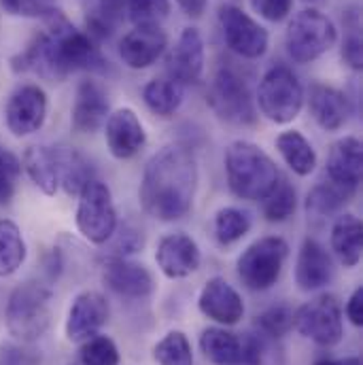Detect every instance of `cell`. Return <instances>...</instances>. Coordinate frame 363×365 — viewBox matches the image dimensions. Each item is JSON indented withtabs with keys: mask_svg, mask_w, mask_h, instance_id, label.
I'll list each match as a JSON object with an SVG mask.
<instances>
[{
	"mask_svg": "<svg viewBox=\"0 0 363 365\" xmlns=\"http://www.w3.org/2000/svg\"><path fill=\"white\" fill-rule=\"evenodd\" d=\"M45 30L36 32L28 47L11 60L15 73H34L58 83L79 71L104 73L108 62L88 32L77 30L58 9L45 17Z\"/></svg>",
	"mask_w": 363,
	"mask_h": 365,
	"instance_id": "cell-1",
	"label": "cell"
},
{
	"mask_svg": "<svg viewBox=\"0 0 363 365\" xmlns=\"http://www.w3.org/2000/svg\"><path fill=\"white\" fill-rule=\"evenodd\" d=\"M195 191L198 160L187 145L173 143L162 147L147 162L138 197L149 217L170 223L191 210Z\"/></svg>",
	"mask_w": 363,
	"mask_h": 365,
	"instance_id": "cell-2",
	"label": "cell"
},
{
	"mask_svg": "<svg viewBox=\"0 0 363 365\" xmlns=\"http://www.w3.org/2000/svg\"><path fill=\"white\" fill-rule=\"evenodd\" d=\"M225 177L236 197L262 202L276 187L280 170L262 147L249 140H236L225 151Z\"/></svg>",
	"mask_w": 363,
	"mask_h": 365,
	"instance_id": "cell-3",
	"label": "cell"
},
{
	"mask_svg": "<svg viewBox=\"0 0 363 365\" xmlns=\"http://www.w3.org/2000/svg\"><path fill=\"white\" fill-rule=\"evenodd\" d=\"M51 302H53V291L45 282L26 280L17 284L11 291L4 310V323L9 334L17 342H26V344L41 340L51 327V319H53Z\"/></svg>",
	"mask_w": 363,
	"mask_h": 365,
	"instance_id": "cell-4",
	"label": "cell"
},
{
	"mask_svg": "<svg viewBox=\"0 0 363 365\" xmlns=\"http://www.w3.org/2000/svg\"><path fill=\"white\" fill-rule=\"evenodd\" d=\"M210 110L230 125H253L257 121L255 98L247 77L234 66H219L206 91Z\"/></svg>",
	"mask_w": 363,
	"mask_h": 365,
	"instance_id": "cell-5",
	"label": "cell"
},
{
	"mask_svg": "<svg viewBox=\"0 0 363 365\" xmlns=\"http://www.w3.org/2000/svg\"><path fill=\"white\" fill-rule=\"evenodd\" d=\"M338 41L336 24L319 9H302L295 13L285 32V47L293 62L310 64L325 56Z\"/></svg>",
	"mask_w": 363,
	"mask_h": 365,
	"instance_id": "cell-6",
	"label": "cell"
},
{
	"mask_svg": "<svg viewBox=\"0 0 363 365\" xmlns=\"http://www.w3.org/2000/svg\"><path fill=\"white\" fill-rule=\"evenodd\" d=\"M255 102L268 121L276 125H287L297 119L304 106L302 81L289 66L276 64L262 77Z\"/></svg>",
	"mask_w": 363,
	"mask_h": 365,
	"instance_id": "cell-7",
	"label": "cell"
},
{
	"mask_svg": "<svg viewBox=\"0 0 363 365\" xmlns=\"http://www.w3.org/2000/svg\"><path fill=\"white\" fill-rule=\"evenodd\" d=\"M289 257V245L280 236H264L249 245L236 262L238 278L251 291H268L278 282L285 262Z\"/></svg>",
	"mask_w": 363,
	"mask_h": 365,
	"instance_id": "cell-8",
	"label": "cell"
},
{
	"mask_svg": "<svg viewBox=\"0 0 363 365\" xmlns=\"http://www.w3.org/2000/svg\"><path fill=\"white\" fill-rule=\"evenodd\" d=\"M79 234L91 245H106L117 232V210L108 185L91 179L79 191V204L75 212Z\"/></svg>",
	"mask_w": 363,
	"mask_h": 365,
	"instance_id": "cell-9",
	"label": "cell"
},
{
	"mask_svg": "<svg viewBox=\"0 0 363 365\" xmlns=\"http://www.w3.org/2000/svg\"><path fill=\"white\" fill-rule=\"evenodd\" d=\"M293 327L319 346H336L344 336V319L338 297L323 293L306 302L295 310Z\"/></svg>",
	"mask_w": 363,
	"mask_h": 365,
	"instance_id": "cell-10",
	"label": "cell"
},
{
	"mask_svg": "<svg viewBox=\"0 0 363 365\" xmlns=\"http://www.w3.org/2000/svg\"><path fill=\"white\" fill-rule=\"evenodd\" d=\"M200 351L213 365H264L262 340L251 334H234L227 327L204 329Z\"/></svg>",
	"mask_w": 363,
	"mask_h": 365,
	"instance_id": "cell-11",
	"label": "cell"
},
{
	"mask_svg": "<svg viewBox=\"0 0 363 365\" xmlns=\"http://www.w3.org/2000/svg\"><path fill=\"white\" fill-rule=\"evenodd\" d=\"M223 41L230 51L245 60H260L270 45L268 30L236 4H223L217 13Z\"/></svg>",
	"mask_w": 363,
	"mask_h": 365,
	"instance_id": "cell-12",
	"label": "cell"
},
{
	"mask_svg": "<svg viewBox=\"0 0 363 365\" xmlns=\"http://www.w3.org/2000/svg\"><path fill=\"white\" fill-rule=\"evenodd\" d=\"M47 93L34 83L19 86L6 100L4 123L9 132L17 138L39 132L47 119Z\"/></svg>",
	"mask_w": 363,
	"mask_h": 365,
	"instance_id": "cell-13",
	"label": "cell"
},
{
	"mask_svg": "<svg viewBox=\"0 0 363 365\" xmlns=\"http://www.w3.org/2000/svg\"><path fill=\"white\" fill-rule=\"evenodd\" d=\"M198 308L219 327H232L245 317V302L240 293L221 276H213L204 282L198 295Z\"/></svg>",
	"mask_w": 363,
	"mask_h": 365,
	"instance_id": "cell-14",
	"label": "cell"
},
{
	"mask_svg": "<svg viewBox=\"0 0 363 365\" xmlns=\"http://www.w3.org/2000/svg\"><path fill=\"white\" fill-rule=\"evenodd\" d=\"M102 282L128 299H147L155 293V278L143 264L130 262L126 257H108L102 264Z\"/></svg>",
	"mask_w": 363,
	"mask_h": 365,
	"instance_id": "cell-15",
	"label": "cell"
},
{
	"mask_svg": "<svg viewBox=\"0 0 363 365\" xmlns=\"http://www.w3.org/2000/svg\"><path fill=\"white\" fill-rule=\"evenodd\" d=\"M108 317L111 306L100 291H81L68 308L64 325L66 338L71 342H86L108 323Z\"/></svg>",
	"mask_w": 363,
	"mask_h": 365,
	"instance_id": "cell-16",
	"label": "cell"
},
{
	"mask_svg": "<svg viewBox=\"0 0 363 365\" xmlns=\"http://www.w3.org/2000/svg\"><path fill=\"white\" fill-rule=\"evenodd\" d=\"M104 138L106 147L113 158L117 160H132L140 153L147 143V132L138 119V115L123 106L111 113L104 121Z\"/></svg>",
	"mask_w": 363,
	"mask_h": 365,
	"instance_id": "cell-17",
	"label": "cell"
},
{
	"mask_svg": "<svg viewBox=\"0 0 363 365\" xmlns=\"http://www.w3.org/2000/svg\"><path fill=\"white\" fill-rule=\"evenodd\" d=\"M155 262L166 278L179 280V278H187L193 272H198L202 264V253H200L198 242L191 236L183 232H175V234H166L160 238L158 249H155Z\"/></svg>",
	"mask_w": 363,
	"mask_h": 365,
	"instance_id": "cell-18",
	"label": "cell"
},
{
	"mask_svg": "<svg viewBox=\"0 0 363 365\" xmlns=\"http://www.w3.org/2000/svg\"><path fill=\"white\" fill-rule=\"evenodd\" d=\"M168 47V36L160 26H136L119 41V58L132 71L153 66Z\"/></svg>",
	"mask_w": 363,
	"mask_h": 365,
	"instance_id": "cell-19",
	"label": "cell"
},
{
	"mask_svg": "<svg viewBox=\"0 0 363 365\" xmlns=\"http://www.w3.org/2000/svg\"><path fill=\"white\" fill-rule=\"evenodd\" d=\"M168 79L189 86L198 83L204 73V38L198 28H183L175 47L166 58Z\"/></svg>",
	"mask_w": 363,
	"mask_h": 365,
	"instance_id": "cell-20",
	"label": "cell"
},
{
	"mask_svg": "<svg viewBox=\"0 0 363 365\" xmlns=\"http://www.w3.org/2000/svg\"><path fill=\"white\" fill-rule=\"evenodd\" d=\"M332 278H334L332 255L319 240L306 238L295 259V284L304 293H315L327 287Z\"/></svg>",
	"mask_w": 363,
	"mask_h": 365,
	"instance_id": "cell-21",
	"label": "cell"
},
{
	"mask_svg": "<svg viewBox=\"0 0 363 365\" xmlns=\"http://www.w3.org/2000/svg\"><path fill=\"white\" fill-rule=\"evenodd\" d=\"M108 96L104 88L96 81H81L77 88V96L73 102V110H71V125L75 132L79 134H93L98 132L108 113Z\"/></svg>",
	"mask_w": 363,
	"mask_h": 365,
	"instance_id": "cell-22",
	"label": "cell"
},
{
	"mask_svg": "<svg viewBox=\"0 0 363 365\" xmlns=\"http://www.w3.org/2000/svg\"><path fill=\"white\" fill-rule=\"evenodd\" d=\"M308 108L319 128L325 132H338L351 117V102L344 91L332 86L315 83L308 93Z\"/></svg>",
	"mask_w": 363,
	"mask_h": 365,
	"instance_id": "cell-23",
	"label": "cell"
},
{
	"mask_svg": "<svg viewBox=\"0 0 363 365\" xmlns=\"http://www.w3.org/2000/svg\"><path fill=\"white\" fill-rule=\"evenodd\" d=\"M363 173V147L355 136H344L336 140L327 155V177L329 181L344 185L349 189L359 187Z\"/></svg>",
	"mask_w": 363,
	"mask_h": 365,
	"instance_id": "cell-24",
	"label": "cell"
},
{
	"mask_svg": "<svg viewBox=\"0 0 363 365\" xmlns=\"http://www.w3.org/2000/svg\"><path fill=\"white\" fill-rule=\"evenodd\" d=\"M332 251L344 268H355L362 262V221L342 212L336 217L332 227Z\"/></svg>",
	"mask_w": 363,
	"mask_h": 365,
	"instance_id": "cell-25",
	"label": "cell"
},
{
	"mask_svg": "<svg viewBox=\"0 0 363 365\" xmlns=\"http://www.w3.org/2000/svg\"><path fill=\"white\" fill-rule=\"evenodd\" d=\"M21 168L45 195H56L60 187V170L53 147L34 145L28 147L21 160Z\"/></svg>",
	"mask_w": 363,
	"mask_h": 365,
	"instance_id": "cell-26",
	"label": "cell"
},
{
	"mask_svg": "<svg viewBox=\"0 0 363 365\" xmlns=\"http://www.w3.org/2000/svg\"><path fill=\"white\" fill-rule=\"evenodd\" d=\"M276 151L280 153L289 170H293L297 177H308L317 168V151L310 145V140L297 130H287L278 134Z\"/></svg>",
	"mask_w": 363,
	"mask_h": 365,
	"instance_id": "cell-27",
	"label": "cell"
},
{
	"mask_svg": "<svg viewBox=\"0 0 363 365\" xmlns=\"http://www.w3.org/2000/svg\"><path fill=\"white\" fill-rule=\"evenodd\" d=\"M53 151L60 170V185L68 195H79V191L96 179L91 162L75 147H53Z\"/></svg>",
	"mask_w": 363,
	"mask_h": 365,
	"instance_id": "cell-28",
	"label": "cell"
},
{
	"mask_svg": "<svg viewBox=\"0 0 363 365\" xmlns=\"http://www.w3.org/2000/svg\"><path fill=\"white\" fill-rule=\"evenodd\" d=\"M353 195H355V189H349L344 185H338L334 181L319 182L306 195V212L308 217H317V219L332 217L340 212L344 204L353 200Z\"/></svg>",
	"mask_w": 363,
	"mask_h": 365,
	"instance_id": "cell-29",
	"label": "cell"
},
{
	"mask_svg": "<svg viewBox=\"0 0 363 365\" xmlns=\"http://www.w3.org/2000/svg\"><path fill=\"white\" fill-rule=\"evenodd\" d=\"M185 90L173 79H153L143 88V100L147 108L158 117H173L183 104Z\"/></svg>",
	"mask_w": 363,
	"mask_h": 365,
	"instance_id": "cell-30",
	"label": "cell"
},
{
	"mask_svg": "<svg viewBox=\"0 0 363 365\" xmlns=\"http://www.w3.org/2000/svg\"><path fill=\"white\" fill-rule=\"evenodd\" d=\"M28 249L21 230L11 219H0V276L15 274L26 262Z\"/></svg>",
	"mask_w": 363,
	"mask_h": 365,
	"instance_id": "cell-31",
	"label": "cell"
},
{
	"mask_svg": "<svg viewBox=\"0 0 363 365\" xmlns=\"http://www.w3.org/2000/svg\"><path fill=\"white\" fill-rule=\"evenodd\" d=\"M126 19V0H98L90 11L86 24L93 41L108 38Z\"/></svg>",
	"mask_w": 363,
	"mask_h": 365,
	"instance_id": "cell-32",
	"label": "cell"
},
{
	"mask_svg": "<svg viewBox=\"0 0 363 365\" xmlns=\"http://www.w3.org/2000/svg\"><path fill=\"white\" fill-rule=\"evenodd\" d=\"M251 230V217L247 210L225 206L215 215V238L221 247H232L242 240Z\"/></svg>",
	"mask_w": 363,
	"mask_h": 365,
	"instance_id": "cell-33",
	"label": "cell"
},
{
	"mask_svg": "<svg viewBox=\"0 0 363 365\" xmlns=\"http://www.w3.org/2000/svg\"><path fill=\"white\" fill-rule=\"evenodd\" d=\"M264 202V217L270 223H285L295 215L297 208V193L295 187L287 181L285 177H280L276 187L262 200Z\"/></svg>",
	"mask_w": 363,
	"mask_h": 365,
	"instance_id": "cell-34",
	"label": "cell"
},
{
	"mask_svg": "<svg viewBox=\"0 0 363 365\" xmlns=\"http://www.w3.org/2000/svg\"><path fill=\"white\" fill-rule=\"evenodd\" d=\"M153 359L158 365H193V351L189 338L179 329L168 331L153 346Z\"/></svg>",
	"mask_w": 363,
	"mask_h": 365,
	"instance_id": "cell-35",
	"label": "cell"
},
{
	"mask_svg": "<svg viewBox=\"0 0 363 365\" xmlns=\"http://www.w3.org/2000/svg\"><path fill=\"white\" fill-rule=\"evenodd\" d=\"M170 13V0H126V19L134 26H160Z\"/></svg>",
	"mask_w": 363,
	"mask_h": 365,
	"instance_id": "cell-36",
	"label": "cell"
},
{
	"mask_svg": "<svg viewBox=\"0 0 363 365\" xmlns=\"http://www.w3.org/2000/svg\"><path fill=\"white\" fill-rule=\"evenodd\" d=\"M81 364L83 365H119L121 355L113 338L96 334L88 338L81 346Z\"/></svg>",
	"mask_w": 363,
	"mask_h": 365,
	"instance_id": "cell-37",
	"label": "cell"
},
{
	"mask_svg": "<svg viewBox=\"0 0 363 365\" xmlns=\"http://www.w3.org/2000/svg\"><path fill=\"white\" fill-rule=\"evenodd\" d=\"M293 314L295 310L280 304V306H270L255 319V327L268 336V338H282L293 329Z\"/></svg>",
	"mask_w": 363,
	"mask_h": 365,
	"instance_id": "cell-38",
	"label": "cell"
},
{
	"mask_svg": "<svg viewBox=\"0 0 363 365\" xmlns=\"http://www.w3.org/2000/svg\"><path fill=\"white\" fill-rule=\"evenodd\" d=\"M21 175V162L6 149H0V208L6 206L17 189V181Z\"/></svg>",
	"mask_w": 363,
	"mask_h": 365,
	"instance_id": "cell-39",
	"label": "cell"
},
{
	"mask_svg": "<svg viewBox=\"0 0 363 365\" xmlns=\"http://www.w3.org/2000/svg\"><path fill=\"white\" fill-rule=\"evenodd\" d=\"M0 365H43V355L26 342H2Z\"/></svg>",
	"mask_w": 363,
	"mask_h": 365,
	"instance_id": "cell-40",
	"label": "cell"
},
{
	"mask_svg": "<svg viewBox=\"0 0 363 365\" xmlns=\"http://www.w3.org/2000/svg\"><path fill=\"white\" fill-rule=\"evenodd\" d=\"M349 26V34L342 41V60L347 62L349 68L353 71H362L363 66V53H362V36H359V19L357 13L353 15V21L347 24Z\"/></svg>",
	"mask_w": 363,
	"mask_h": 365,
	"instance_id": "cell-41",
	"label": "cell"
},
{
	"mask_svg": "<svg viewBox=\"0 0 363 365\" xmlns=\"http://www.w3.org/2000/svg\"><path fill=\"white\" fill-rule=\"evenodd\" d=\"M0 2L9 15H17V17H43L45 19L47 15L56 11L45 0H0Z\"/></svg>",
	"mask_w": 363,
	"mask_h": 365,
	"instance_id": "cell-42",
	"label": "cell"
},
{
	"mask_svg": "<svg viewBox=\"0 0 363 365\" xmlns=\"http://www.w3.org/2000/svg\"><path fill=\"white\" fill-rule=\"evenodd\" d=\"M249 2H251V9L260 17L274 21V24L287 19L293 9V0H249Z\"/></svg>",
	"mask_w": 363,
	"mask_h": 365,
	"instance_id": "cell-43",
	"label": "cell"
},
{
	"mask_svg": "<svg viewBox=\"0 0 363 365\" xmlns=\"http://www.w3.org/2000/svg\"><path fill=\"white\" fill-rule=\"evenodd\" d=\"M145 247V236L140 230L132 227V225H123L121 232L117 234V240H115V257H123V255H130V253H138L140 249Z\"/></svg>",
	"mask_w": 363,
	"mask_h": 365,
	"instance_id": "cell-44",
	"label": "cell"
},
{
	"mask_svg": "<svg viewBox=\"0 0 363 365\" xmlns=\"http://www.w3.org/2000/svg\"><path fill=\"white\" fill-rule=\"evenodd\" d=\"M347 319L355 325V327H362L363 325V284H359L349 302H347Z\"/></svg>",
	"mask_w": 363,
	"mask_h": 365,
	"instance_id": "cell-45",
	"label": "cell"
},
{
	"mask_svg": "<svg viewBox=\"0 0 363 365\" xmlns=\"http://www.w3.org/2000/svg\"><path fill=\"white\" fill-rule=\"evenodd\" d=\"M177 2H179L183 11L187 15H191V17H200L204 13V9H206V0H177Z\"/></svg>",
	"mask_w": 363,
	"mask_h": 365,
	"instance_id": "cell-46",
	"label": "cell"
},
{
	"mask_svg": "<svg viewBox=\"0 0 363 365\" xmlns=\"http://www.w3.org/2000/svg\"><path fill=\"white\" fill-rule=\"evenodd\" d=\"M315 365H362L359 357H340V359H319Z\"/></svg>",
	"mask_w": 363,
	"mask_h": 365,
	"instance_id": "cell-47",
	"label": "cell"
},
{
	"mask_svg": "<svg viewBox=\"0 0 363 365\" xmlns=\"http://www.w3.org/2000/svg\"><path fill=\"white\" fill-rule=\"evenodd\" d=\"M306 2H312V4H317V2H323V0H306Z\"/></svg>",
	"mask_w": 363,
	"mask_h": 365,
	"instance_id": "cell-48",
	"label": "cell"
},
{
	"mask_svg": "<svg viewBox=\"0 0 363 365\" xmlns=\"http://www.w3.org/2000/svg\"><path fill=\"white\" fill-rule=\"evenodd\" d=\"M45 2H47V0H45Z\"/></svg>",
	"mask_w": 363,
	"mask_h": 365,
	"instance_id": "cell-49",
	"label": "cell"
}]
</instances>
